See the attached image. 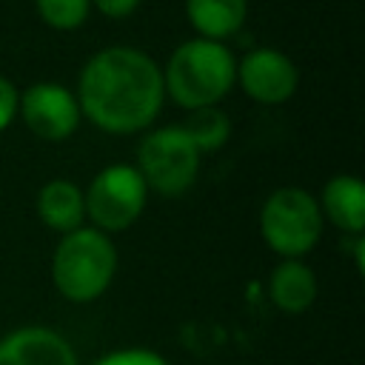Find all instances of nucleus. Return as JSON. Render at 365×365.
<instances>
[{
	"label": "nucleus",
	"instance_id": "dca6fc26",
	"mask_svg": "<svg viewBox=\"0 0 365 365\" xmlns=\"http://www.w3.org/2000/svg\"><path fill=\"white\" fill-rule=\"evenodd\" d=\"M94 365H168V362L151 348H120L100 356Z\"/></svg>",
	"mask_w": 365,
	"mask_h": 365
},
{
	"label": "nucleus",
	"instance_id": "f03ea898",
	"mask_svg": "<svg viewBox=\"0 0 365 365\" xmlns=\"http://www.w3.org/2000/svg\"><path fill=\"white\" fill-rule=\"evenodd\" d=\"M237 80V60L225 43L194 37L180 43L163 71V86L188 111L217 106Z\"/></svg>",
	"mask_w": 365,
	"mask_h": 365
},
{
	"label": "nucleus",
	"instance_id": "2eb2a0df",
	"mask_svg": "<svg viewBox=\"0 0 365 365\" xmlns=\"http://www.w3.org/2000/svg\"><path fill=\"white\" fill-rule=\"evenodd\" d=\"M34 6H37V14L51 29L71 31V29H80L86 23L91 0H34Z\"/></svg>",
	"mask_w": 365,
	"mask_h": 365
},
{
	"label": "nucleus",
	"instance_id": "39448f33",
	"mask_svg": "<svg viewBox=\"0 0 365 365\" xmlns=\"http://www.w3.org/2000/svg\"><path fill=\"white\" fill-rule=\"evenodd\" d=\"M134 168L140 171L145 188L163 197H177L194 185L200 171V151L182 125H163L140 140Z\"/></svg>",
	"mask_w": 365,
	"mask_h": 365
},
{
	"label": "nucleus",
	"instance_id": "9d476101",
	"mask_svg": "<svg viewBox=\"0 0 365 365\" xmlns=\"http://www.w3.org/2000/svg\"><path fill=\"white\" fill-rule=\"evenodd\" d=\"M322 217H328L339 231L359 237L365 228V185L356 174H336L322 188L319 202Z\"/></svg>",
	"mask_w": 365,
	"mask_h": 365
},
{
	"label": "nucleus",
	"instance_id": "4468645a",
	"mask_svg": "<svg viewBox=\"0 0 365 365\" xmlns=\"http://www.w3.org/2000/svg\"><path fill=\"white\" fill-rule=\"evenodd\" d=\"M185 134L191 137V143L197 145V151H217L228 143L231 134V123L225 117V111H220L217 106H205V108H194L185 120Z\"/></svg>",
	"mask_w": 365,
	"mask_h": 365
},
{
	"label": "nucleus",
	"instance_id": "a211bd4d",
	"mask_svg": "<svg viewBox=\"0 0 365 365\" xmlns=\"http://www.w3.org/2000/svg\"><path fill=\"white\" fill-rule=\"evenodd\" d=\"M94 6L106 17H128L140 6V0H94Z\"/></svg>",
	"mask_w": 365,
	"mask_h": 365
},
{
	"label": "nucleus",
	"instance_id": "7ed1b4c3",
	"mask_svg": "<svg viewBox=\"0 0 365 365\" xmlns=\"http://www.w3.org/2000/svg\"><path fill=\"white\" fill-rule=\"evenodd\" d=\"M117 274V248L108 234L80 225L63 234L51 257L54 288L68 302H91L106 294Z\"/></svg>",
	"mask_w": 365,
	"mask_h": 365
},
{
	"label": "nucleus",
	"instance_id": "f8f14e48",
	"mask_svg": "<svg viewBox=\"0 0 365 365\" xmlns=\"http://www.w3.org/2000/svg\"><path fill=\"white\" fill-rule=\"evenodd\" d=\"M37 217L57 234L77 231L86 220L83 191L68 180H51L37 191Z\"/></svg>",
	"mask_w": 365,
	"mask_h": 365
},
{
	"label": "nucleus",
	"instance_id": "423d86ee",
	"mask_svg": "<svg viewBox=\"0 0 365 365\" xmlns=\"http://www.w3.org/2000/svg\"><path fill=\"white\" fill-rule=\"evenodd\" d=\"M145 197L148 188L134 165H108L91 180L83 194V205L97 231L117 234L137 222L145 208Z\"/></svg>",
	"mask_w": 365,
	"mask_h": 365
},
{
	"label": "nucleus",
	"instance_id": "f257e3e1",
	"mask_svg": "<svg viewBox=\"0 0 365 365\" xmlns=\"http://www.w3.org/2000/svg\"><path fill=\"white\" fill-rule=\"evenodd\" d=\"M163 97L165 86L160 66L131 46H108L80 71V114L111 134H134L154 123Z\"/></svg>",
	"mask_w": 365,
	"mask_h": 365
},
{
	"label": "nucleus",
	"instance_id": "0eeeda50",
	"mask_svg": "<svg viewBox=\"0 0 365 365\" xmlns=\"http://www.w3.org/2000/svg\"><path fill=\"white\" fill-rule=\"evenodd\" d=\"M17 111H23L26 125L37 137L51 140V143H60V140L71 137L77 123H80V103L60 83H34V86H29L17 100Z\"/></svg>",
	"mask_w": 365,
	"mask_h": 365
},
{
	"label": "nucleus",
	"instance_id": "9b49d317",
	"mask_svg": "<svg viewBox=\"0 0 365 365\" xmlns=\"http://www.w3.org/2000/svg\"><path fill=\"white\" fill-rule=\"evenodd\" d=\"M319 291L317 274L302 259H282L268 277V297L282 314H302L314 305Z\"/></svg>",
	"mask_w": 365,
	"mask_h": 365
},
{
	"label": "nucleus",
	"instance_id": "f3484780",
	"mask_svg": "<svg viewBox=\"0 0 365 365\" xmlns=\"http://www.w3.org/2000/svg\"><path fill=\"white\" fill-rule=\"evenodd\" d=\"M17 100H20V94H17V88L11 86V80L0 77V131L14 120V114H17Z\"/></svg>",
	"mask_w": 365,
	"mask_h": 365
},
{
	"label": "nucleus",
	"instance_id": "ddd939ff",
	"mask_svg": "<svg viewBox=\"0 0 365 365\" xmlns=\"http://www.w3.org/2000/svg\"><path fill=\"white\" fill-rule=\"evenodd\" d=\"M185 14L200 37L222 43L242 29L248 3L245 0H185Z\"/></svg>",
	"mask_w": 365,
	"mask_h": 365
},
{
	"label": "nucleus",
	"instance_id": "6e6552de",
	"mask_svg": "<svg viewBox=\"0 0 365 365\" xmlns=\"http://www.w3.org/2000/svg\"><path fill=\"white\" fill-rule=\"evenodd\" d=\"M237 80L251 100L277 106L294 97L299 86V71L288 54L277 48H254L240 60Z\"/></svg>",
	"mask_w": 365,
	"mask_h": 365
},
{
	"label": "nucleus",
	"instance_id": "20e7f679",
	"mask_svg": "<svg viewBox=\"0 0 365 365\" xmlns=\"http://www.w3.org/2000/svg\"><path fill=\"white\" fill-rule=\"evenodd\" d=\"M259 231L282 259H302L322 237V211L314 194L297 185L277 188L259 211Z\"/></svg>",
	"mask_w": 365,
	"mask_h": 365
},
{
	"label": "nucleus",
	"instance_id": "1a4fd4ad",
	"mask_svg": "<svg viewBox=\"0 0 365 365\" xmlns=\"http://www.w3.org/2000/svg\"><path fill=\"white\" fill-rule=\"evenodd\" d=\"M0 365H80V359L60 331L23 325L0 339Z\"/></svg>",
	"mask_w": 365,
	"mask_h": 365
}]
</instances>
